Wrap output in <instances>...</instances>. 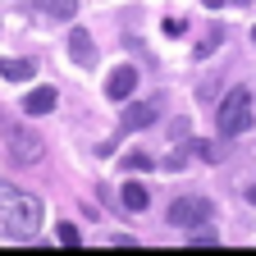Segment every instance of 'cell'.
<instances>
[{"label": "cell", "instance_id": "6da1fadb", "mask_svg": "<svg viewBox=\"0 0 256 256\" xmlns=\"http://www.w3.org/2000/svg\"><path fill=\"white\" fill-rule=\"evenodd\" d=\"M46 220V206L32 197V192L14 188V183H0V229L10 238H32Z\"/></svg>", "mask_w": 256, "mask_h": 256}, {"label": "cell", "instance_id": "7a4b0ae2", "mask_svg": "<svg viewBox=\"0 0 256 256\" xmlns=\"http://www.w3.org/2000/svg\"><path fill=\"white\" fill-rule=\"evenodd\" d=\"M215 128H220V138H238V133H247V128H252V92H247V87H234V92L220 101Z\"/></svg>", "mask_w": 256, "mask_h": 256}, {"label": "cell", "instance_id": "3957f363", "mask_svg": "<svg viewBox=\"0 0 256 256\" xmlns=\"http://www.w3.org/2000/svg\"><path fill=\"white\" fill-rule=\"evenodd\" d=\"M0 138H5V146H10V156L18 160V165H37L42 160V138L32 133V128H18V124L0 119Z\"/></svg>", "mask_w": 256, "mask_h": 256}, {"label": "cell", "instance_id": "277c9868", "mask_svg": "<svg viewBox=\"0 0 256 256\" xmlns=\"http://www.w3.org/2000/svg\"><path fill=\"white\" fill-rule=\"evenodd\" d=\"M210 220H215V202H206V197H183L170 206V224H178V229H202Z\"/></svg>", "mask_w": 256, "mask_h": 256}, {"label": "cell", "instance_id": "5b68a950", "mask_svg": "<svg viewBox=\"0 0 256 256\" xmlns=\"http://www.w3.org/2000/svg\"><path fill=\"white\" fill-rule=\"evenodd\" d=\"M160 110H165V101H138V106H128L124 110V128H128V133H142V128H151L160 119Z\"/></svg>", "mask_w": 256, "mask_h": 256}, {"label": "cell", "instance_id": "8992f818", "mask_svg": "<svg viewBox=\"0 0 256 256\" xmlns=\"http://www.w3.org/2000/svg\"><path fill=\"white\" fill-rule=\"evenodd\" d=\"M133 87H138V69H133V64H119V69L110 74V82H106L110 101H128V96H133Z\"/></svg>", "mask_w": 256, "mask_h": 256}, {"label": "cell", "instance_id": "52a82bcc", "mask_svg": "<svg viewBox=\"0 0 256 256\" xmlns=\"http://www.w3.org/2000/svg\"><path fill=\"white\" fill-rule=\"evenodd\" d=\"M69 55L82 64V69H87V64H96V42H92L87 28H74V32H69Z\"/></svg>", "mask_w": 256, "mask_h": 256}, {"label": "cell", "instance_id": "ba28073f", "mask_svg": "<svg viewBox=\"0 0 256 256\" xmlns=\"http://www.w3.org/2000/svg\"><path fill=\"white\" fill-rule=\"evenodd\" d=\"M23 110H28V114H50V110H55V87L28 92V96H23Z\"/></svg>", "mask_w": 256, "mask_h": 256}, {"label": "cell", "instance_id": "9c48e42d", "mask_svg": "<svg viewBox=\"0 0 256 256\" xmlns=\"http://www.w3.org/2000/svg\"><path fill=\"white\" fill-rule=\"evenodd\" d=\"M32 74H37V60H0V78L10 82H28Z\"/></svg>", "mask_w": 256, "mask_h": 256}, {"label": "cell", "instance_id": "30bf717a", "mask_svg": "<svg viewBox=\"0 0 256 256\" xmlns=\"http://www.w3.org/2000/svg\"><path fill=\"white\" fill-rule=\"evenodd\" d=\"M119 202H124V210H133V215H142L151 197H146V188H142V183H124V192H119Z\"/></svg>", "mask_w": 256, "mask_h": 256}, {"label": "cell", "instance_id": "8fae6325", "mask_svg": "<svg viewBox=\"0 0 256 256\" xmlns=\"http://www.w3.org/2000/svg\"><path fill=\"white\" fill-rule=\"evenodd\" d=\"M42 14H50V18H74L78 14V0H32Z\"/></svg>", "mask_w": 256, "mask_h": 256}, {"label": "cell", "instance_id": "7c38bea8", "mask_svg": "<svg viewBox=\"0 0 256 256\" xmlns=\"http://www.w3.org/2000/svg\"><path fill=\"white\" fill-rule=\"evenodd\" d=\"M124 170H151V156H142V151H133V156H124Z\"/></svg>", "mask_w": 256, "mask_h": 256}, {"label": "cell", "instance_id": "4fadbf2b", "mask_svg": "<svg viewBox=\"0 0 256 256\" xmlns=\"http://www.w3.org/2000/svg\"><path fill=\"white\" fill-rule=\"evenodd\" d=\"M55 238H60V247H78V242H82L74 224H60V234H55Z\"/></svg>", "mask_w": 256, "mask_h": 256}, {"label": "cell", "instance_id": "5bb4252c", "mask_svg": "<svg viewBox=\"0 0 256 256\" xmlns=\"http://www.w3.org/2000/svg\"><path fill=\"white\" fill-rule=\"evenodd\" d=\"M165 37H183V23L178 18H165Z\"/></svg>", "mask_w": 256, "mask_h": 256}, {"label": "cell", "instance_id": "9a60e30c", "mask_svg": "<svg viewBox=\"0 0 256 256\" xmlns=\"http://www.w3.org/2000/svg\"><path fill=\"white\" fill-rule=\"evenodd\" d=\"M252 202H256V188H252Z\"/></svg>", "mask_w": 256, "mask_h": 256}, {"label": "cell", "instance_id": "2e32d148", "mask_svg": "<svg viewBox=\"0 0 256 256\" xmlns=\"http://www.w3.org/2000/svg\"><path fill=\"white\" fill-rule=\"evenodd\" d=\"M252 42H256V28H252Z\"/></svg>", "mask_w": 256, "mask_h": 256}, {"label": "cell", "instance_id": "e0dca14e", "mask_svg": "<svg viewBox=\"0 0 256 256\" xmlns=\"http://www.w3.org/2000/svg\"><path fill=\"white\" fill-rule=\"evenodd\" d=\"M238 5H247V0H238Z\"/></svg>", "mask_w": 256, "mask_h": 256}]
</instances>
